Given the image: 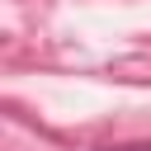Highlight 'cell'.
I'll return each mask as SVG.
<instances>
[{
  "label": "cell",
  "mask_w": 151,
  "mask_h": 151,
  "mask_svg": "<svg viewBox=\"0 0 151 151\" xmlns=\"http://www.w3.org/2000/svg\"><path fill=\"white\" fill-rule=\"evenodd\" d=\"M99 151H151V142H123V146H99Z\"/></svg>",
  "instance_id": "cell-1"
}]
</instances>
